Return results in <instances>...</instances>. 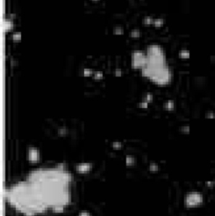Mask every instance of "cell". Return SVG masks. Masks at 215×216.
Masks as SVG:
<instances>
[{"label":"cell","mask_w":215,"mask_h":216,"mask_svg":"<svg viewBox=\"0 0 215 216\" xmlns=\"http://www.w3.org/2000/svg\"><path fill=\"white\" fill-rule=\"evenodd\" d=\"M204 197L199 191H190L184 198V205L188 209H194L204 204Z\"/></svg>","instance_id":"cell-1"},{"label":"cell","mask_w":215,"mask_h":216,"mask_svg":"<svg viewBox=\"0 0 215 216\" xmlns=\"http://www.w3.org/2000/svg\"><path fill=\"white\" fill-rule=\"evenodd\" d=\"M172 76L170 69L167 65H164L154 76H151L150 79L152 80V82H154L156 84L163 86V85L168 84L171 82Z\"/></svg>","instance_id":"cell-2"},{"label":"cell","mask_w":215,"mask_h":216,"mask_svg":"<svg viewBox=\"0 0 215 216\" xmlns=\"http://www.w3.org/2000/svg\"><path fill=\"white\" fill-rule=\"evenodd\" d=\"M131 57H132L131 65H132V67L135 68V69L143 68L147 63V56L144 55V54L142 51H134L131 55Z\"/></svg>","instance_id":"cell-3"},{"label":"cell","mask_w":215,"mask_h":216,"mask_svg":"<svg viewBox=\"0 0 215 216\" xmlns=\"http://www.w3.org/2000/svg\"><path fill=\"white\" fill-rule=\"evenodd\" d=\"M40 152L39 150L34 148V147H30L29 148L27 151V158L30 163H35L40 160Z\"/></svg>","instance_id":"cell-4"},{"label":"cell","mask_w":215,"mask_h":216,"mask_svg":"<svg viewBox=\"0 0 215 216\" xmlns=\"http://www.w3.org/2000/svg\"><path fill=\"white\" fill-rule=\"evenodd\" d=\"M93 168L92 164L88 163H79L77 164L76 167V170L78 174H88L89 172L91 171V169Z\"/></svg>","instance_id":"cell-5"},{"label":"cell","mask_w":215,"mask_h":216,"mask_svg":"<svg viewBox=\"0 0 215 216\" xmlns=\"http://www.w3.org/2000/svg\"><path fill=\"white\" fill-rule=\"evenodd\" d=\"M161 54H164V52L159 45H151L148 47L147 55H161Z\"/></svg>","instance_id":"cell-6"},{"label":"cell","mask_w":215,"mask_h":216,"mask_svg":"<svg viewBox=\"0 0 215 216\" xmlns=\"http://www.w3.org/2000/svg\"><path fill=\"white\" fill-rule=\"evenodd\" d=\"M3 29L6 31L11 29L13 28V23H12L11 20H9V19H5V20H3Z\"/></svg>","instance_id":"cell-7"},{"label":"cell","mask_w":215,"mask_h":216,"mask_svg":"<svg viewBox=\"0 0 215 216\" xmlns=\"http://www.w3.org/2000/svg\"><path fill=\"white\" fill-rule=\"evenodd\" d=\"M164 108L168 111H172L175 108V103L173 101H167L166 103L164 104Z\"/></svg>","instance_id":"cell-8"},{"label":"cell","mask_w":215,"mask_h":216,"mask_svg":"<svg viewBox=\"0 0 215 216\" xmlns=\"http://www.w3.org/2000/svg\"><path fill=\"white\" fill-rule=\"evenodd\" d=\"M135 158L132 156H127L126 157V164L128 166H133L135 164Z\"/></svg>","instance_id":"cell-9"},{"label":"cell","mask_w":215,"mask_h":216,"mask_svg":"<svg viewBox=\"0 0 215 216\" xmlns=\"http://www.w3.org/2000/svg\"><path fill=\"white\" fill-rule=\"evenodd\" d=\"M179 56L181 58H183V59H187V58H189L190 56V52L187 50H181L179 52Z\"/></svg>","instance_id":"cell-10"},{"label":"cell","mask_w":215,"mask_h":216,"mask_svg":"<svg viewBox=\"0 0 215 216\" xmlns=\"http://www.w3.org/2000/svg\"><path fill=\"white\" fill-rule=\"evenodd\" d=\"M113 33L116 34H122L124 33V29L121 26H117L113 29Z\"/></svg>","instance_id":"cell-11"},{"label":"cell","mask_w":215,"mask_h":216,"mask_svg":"<svg viewBox=\"0 0 215 216\" xmlns=\"http://www.w3.org/2000/svg\"><path fill=\"white\" fill-rule=\"evenodd\" d=\"M130 35H131V37H134V38L140 37V31L139 29H133L130 33Z\"/></svg>","instance_id":"cell-12"},{"label":"cell","mask_w":215,"mask_h":216,"mask_svg":"<svg viewBox=\"0 0 215 216\" xmlns=\"http://www.w3.org/2000/svg\"><path fill=\"white\" fill-rule=\"evenodd\" d=\"M163 23H164V20H162V19H156V20H154V25L156 26V27H160V26H161L162 24H163Z\"/></svg>","instance_id":"cell-13"},{"label":"cell","mask_w":215,"mask_h":216,"mask_svg":"<svg viewBox=\"0 0 215 216\" xmlns=\"http://www.w3.org/2000/svg\"><path fill=\"white\" fill-rule=\"evenodd\" d=\"M143 23L145 24H153V23H154V20H153L152 17L147 16V17L144 18V20H143Z\"/></svg>","instance_id":"cell-14"},{"label":"cell","mask_w":215,"mask_h":216,"mask_svg":"<svg viewBox=\"0 0 215 216\" xmlns=\"http://www.w3.org/2000/svg\"><path fill=\"white\" fill-rule=\"evenodd\" d=\"M153 99V96L151 94H147V95H145V96L144 97V101H145V102H150V101H152Z\"/></svg>","instance_id":"cell-15"},{"label":"cell","mask_w":215,"mask_h":216,"mask_svg":"<svg viewBox=\"0 0 215 216\" xmlns=\"http://www.w3.org/2000/svg\"><path fill=\"white\" fill-rule=\"evenodd\" d=\"M20 39H21V34L19 32L13 34V39L14 41H19V40H20Z\"/></svg>","instance_id":"cell-16"},{"label":"cell","mask_w":215,"mask_h":216,"mask_svg":"<svg viewBox=\"0 0 215 216\" xmlns=\"http://www.w3.org/2000/svg\"><path fill=\"white\" fill-rule=\"evenodd\" d=\"M150 170L151 172H156L158 170V166L155 163H151L150 165Z\"/></svg>","instance_id":"cell-17"},{"label":"cell","mask_w":215,"mask_h":216,"mask_svg":"<svg viewBox=\"0 0 215 216\" xmlns=\"http://www.w3.org/2000/svg\"><path fill=\"white\" fill-rule=\"evenodd\" d=\"M103 77V72H101V71H97V72H95V74H94V78L97 79V80H99V79H101Z\"/></svg>","instance_id":"cell-18"},{"label":"cell","mask_w":215,"mask_h":216,"mask_svg":"<svg viewBox=\"0 0 215 216\" xmlns=\"http://www.w3.org/2000/svg\"><path fill=\"white\" fill-rule=\"evenodd\" d=\"M83 74H84L85 76H89L92 74V70H90V69H84Z\"/></svg>","instance_id":"cell-19"},{"label":"cell","mask_w":215,"mask_h":216,"mask_svg":"<svg viewBox=\"0 0 215 216\" xmlns=\"http://www.w3.org/2000/svg\"><path fill=\"white\" fill-rule=\"evenodd\" d=\"M147 106H148V103L147 102H145V101H143V102H141V103L139 105V107H142V108H146Z\"/></svg>","instance_id":"cell-20"},{"label":"cell","mask_w":215,"mask_h":216,"mask_svg":"<svg viewBox=\"0 0 215 216\" xmlns=\"http://www.w3.org/2000/svg\"><path fill=\"white\" fill-rule=\"evenodd\" d=\"M122 74L123 73H122V70H120V69H116V70H115V75H116V76H122Z\"/></svg>","instance_id":"cell-21"},{"label":"cell","mask_w":215,"mask_h":216,"mask_svg":"<svg viewBox=\"0 0 215 216\" xmlns=\"http://www.w3.org/2000/svg\"><path fill=\"white\" fill-rule=\"evenodd\" d=\"M78 216H91V214L88 212H86V211H84V212H82V213L79 214V215Z\"/></svg>","instance_id":"cell-22"},{"label":"cell","mask_w":215,"mask_h":216,"mask_svg":"<svg viewBox=\"0 0 215 216\" xmlns=\"http://www.w3.org/2000/svg\"><path fill=\"white\" fill-rule=\"evenodd\" d=\"M95 1H96V0H95Z\"/></svg>","instance_id":"cell-23"}]
</instances>
